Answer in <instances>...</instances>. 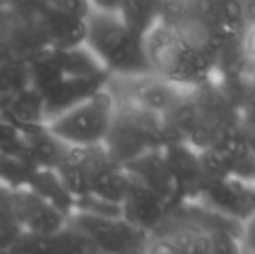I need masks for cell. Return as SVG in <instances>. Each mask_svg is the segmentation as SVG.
<instances>
[{
  "label": "cell",
  "instance_id": "1",
  "mask_svg": "<svg viewBox=\"0 0 255 254\" xmlns=\"http://www.w3.org/2000/svg\"><path fill=\"white\" fill-rule=\"evenodd\" d=\"M160 10L146 54L154 75L184 89L214 80L222 47L247 28L238 0H170Z\"/></svg>",
  "mask_w": 255,
  "mask_h": 254
},
{
  "label": "cell",
  "instance_id": "2",
  "mask_svg": "<svg viewBox=\"0 0 255 254\" xmlns=\"http://www.w3.org/2000/svg\"><path fill=\"white\" fill-rule=\"evenodd\" d=\"M172 138L196 152L210 150L242 134V110L215 80L188 89L170 113L163 117Z\"/></svg>",
  "mask_w": 255,
  "mask_h": 254
},
{
  "label": "cell",
  "instance_id": "3",
  "mask_svg": "<svg viewBox=\"0 0 255 254\" xmlns=\"http://www.w3.org/2000/svg\"><path fill=\"white\" fill-rule=\"evenodd\" d=\"M117 2H91L85 47L111 78L151 75L144 38L130 31L115 12Z\"/></svg>",
  "mask_w": 255,
  "mask_h": 254
},
{
  "label": "cell",
  "instance_id": "4",
  "mask_svg": "<svg viewBox=\"0 0 255 254\" xmlns=\"http://www.w3.org/2000/svg\"><path fill=\"white\" fill-rule=\"evenodd\" d=\"M172 143L177 141L172 138L163 117L117 101L113 124L103 146L111 159L124 167L137 157L163 150Z\"/></svg>",
  "mask_w": 255,
  "mask_h": 254
},
{
  "label": "cell",
  "instance_id": "5",
  "mask_svg": "<svg viewBox=\"0 0 255 254\" xmlns=\"http://www.w3.org/2000/svg\"><path fill=\"white\" fill-rule=\"evenodd\" d=\"M117 112L110 89L92 94L45 124V129L68 148H92L104 145Z\"/></svg>",
  "mask_w": 255,
  "mask_h": 254
},
{
  "label": "cell",
  "instance_id": "6",
  "mask_svg": "<svg viewBox=\"0 0 255 254\" xmlns=\"http://www.w3.org/2000/svg\"><path fill=\"white\" fill-rule=\"evenodd\" d=\"M68 223L82 232L101 254H148L151 248V235L122 216L73 213Z\"/></svg>",
  "mask_w": 255,
  "mask_h": 254
},
{
  "label": "cell",
  "instance_id": "7",
  "mask_svg": "<svg viewBox=\"0 0 255 254\" xmlns=\"http://www.w3.org/2000/svg\"><path fill=\"white\" fill-rule=\"evenodd\" d=\"M120 85L108 84L115 101L139 106L146 112L165 117L177 106L188 89L174 85L158 75H144L134 78H111Z\"/></svg>",
  "mask_w": 255,
  "mask_h": 254
},
{
  "label": "cell",
  "instance_id": "8",
  "mask_svg": "<svg viewBox=\"0 0 255 254\" xmlns=\"http://www.w3.org/2000/svg\"><path fill=\"white\" fill-rule=\"evenodd\" d=\"M7 200L26 237H52L68 227V218L30 188L7 190Z\"/></svg>",
  "mask_w": 255,
  "mask_h": 254
},
{
  "label": "cell",
  "instance_id": "9",
  "mask_svg": "<svg viewBox=\"0 0 255 254\" xmlns=\"http://www.w3.org/2000/svg\"><path fill=\"white\" fill-rule=\"evenodd\" d=\"M198 204L243 225L255 214V183L236 178L210 181L205 185Z\"/></svg>",
  "mask_w": 255,
  "mask_h": 254
},
{
  "label": "cell",
  "instance_id": "10",
  "mask_svg": "<svg viewBox=\"0 0 255 254\" xmlns=\"http://www.w3.org/2000/svg\"><path fill=\"white\" fill-rule=\"evenodd\" d=\"M163 157L177 187V207L188 202H198L207 185L200 153L188 143L177 141L163 148Z\"/></svg>",
  "mask_w": 255,
  "mask_h": 254
},
{
  "label": "cell",
  "instance_id": "11",
  "mask_svg": "<svg viewBox=\"0 0 255 254\" xmlns=\"http://www.w3.org/2000/svg\"><path fill=\"white\" fill-rule=\"evenodd\" d=\"M120 213L125 221L153 235L167 220L170 209L163 199L128 176V187L120 204Z\"/></svg>",
  "mask_w": 255,
  "mask_h": 254
},
{
  "label": "cell",
  "instance_id": "12",
  "mask_svg": "<svg viewBox=\"0 0 255 254\" xmlns=\"http://www.w3.org/2000/svg\"><path fill=\"white\" fill-rule=\"evenodd\" d=\"M124 169L132 180L139 181L153 193H156L160 199H163L170 211L177 207V187H175L170 167L163 157V150L137 157L132 162L125 164Z\"/></svg>",
  "mask_w": 255,
  "mask_h": 254
},
{
  "label": "cell",
  "instance_id": "13",
  "mask_svg": "<svg viewBox=\"0 0 255 254\" xmlns=\"http://www.w3.org/2000/svg\"><path fill=\"white\" fill-rule=\"evenodd\" d=\"M148 254H208V232L188 225L163 223L151 235Z\"/></svg>",
  "mask_w": 255,
  "mask_h": 254
},
{
  "label": "cell",
  "instance_id": "14",
  "mask_svg": "<svg viewBox=\"0 0 255 254\" xmlns=\"http://www.w3.org/2000/svg\"><path fill=\"white\" fill-rule=\"evenodd\" d=\"M10 254H98V251L82 232L68 223L63 232L52 237L38 239L24 235Z\"/></svg>",
  "mask_w": 255,
  "mask_h": 254
},
{
  "label": "cell",
  "instance_id": "15",
  "mask_svg": "<svg viewBox=\"0 0 255 254\" xmlns=\"http://www.w3.org/2000/svg\"><path fill=\"white\" fill-rule=\"evenodd\" d=\"M26 188L35 192L38 197L49 202L54 209H57L61 214L70 220V216L75 211V199L63 181L59 180L57 173L54 169H35L31 174L30 181H28Z\"/></svg>",
  "mask_w": 255,
  "mask_h": 254
},
{
  "label": "cell",
  "instance_id": "16",
  "mask_svg": "<svg viewBox=\"0 0 255 254\" xmlns=\"http://www.w3.org/2000/svg\"><path fill=\"white\" fill-rule=\"evenodd\" d=\"M115 12L128 30L134 31L141 38L148 37L161 21L160 2H153V0L117 2Z\"/></svg>",
  "mask_w": 255,
  "mask_h": 254
},
{
  "label": "cell",
  "instance_id": "17",
  "mask_svg": "<svg viewBox=\"0 0 255 254\" xmlns=\"http://www.w3.org/2000/svg\"><path fill=\"white\" fill-rule=\"evenodd\" d=\"M23 237V230L17 225V220L7 200L5 188L0 195V254H10Z\"/></svg>",
  "mask_w": 255,
  "mask_h": 254
},
{
  "label": "cell",
  "instance_id": "18",
  "mask_svg": "<svg viewBox=\"0 0 255 254\" xmlns=\"http://www.w3.org/2000/svg\"><path fill=\"white\" fill-rule=\"evenodd\" d=\"M208 254H242L240 239L228 232H208Z\"/></svg>",
  "mask_w": 255,
  "mask_h": 254
},
{
  "label": "cell",
  "instance_id": "19",
  "mask_svg": "<svg viewBox=\"0 0 255 254\" xmlns=\"http://www.w3.org/2000/svg\"><path fill=\"white\" fill-rule=\"evenodd\" d=\"M240 244L242 249L250 254H255V214L249 221L243 223L242 228V237H240Z\"/></svg>",
  "mask_w": 255,
  "mask_h": 254
},
{
  "label": "cell",
  "instance_id": "20",
  "mask_svg": "<svg viewBox=\"0 0 255 254\" xmlns=\"http://www.w3.org/2000/svg\"><path fill=\"white\" fill-rule=\"evenodd\" d=\"M242 45L249 63L255 66V24H247L242 37Z\"/></svg>",
  "mask_w": 255,
  "mask_h": 254
},
{
  "label": "cell",
  "instance_id": "21",
  "mask_svg": "<svg viewBox=\"0 0 255 254\" xmlns=\"http://www.w3.org/2000/svg\"><path fill=\"white\" fill-rule=\"evenodd\" d=\"M242 12L245 24H255V0H242Z\"/></svg>",
  "mask_w": 255,
  "mask_h": 254
},
{
  "label": "cell",
  "instance_id": "22",
  "mask_svg": "<svg viewBox=\"0 0 255 254\" xmlns=\"http://www.w3.org/2000/svg\"><path fill=\"white\" fill-rule=\"evenodd\" d=\"M3 190H5V187H3V185L0 183V195H2V193H3Z\"/></svg>",
  "mask_w": 255,
  "mask_h": 254
},
{
  "label": "cell",
  "instance_id": "23",
  "mask_svg": "<svg viewBox=\"0 0 255 254\" xmlns=\"http://www.w3.org/2000/svg\"><path fill=\"white\" fill-rule=\"evenodd\" d=\"M242 254H250V253H247V251H243V249H242Z\"/></svg>",
  "mask_w": 255,
  "mask_h": 254
},
{
  "label": "cell",
  "instance_id": "24",
  "mask_svg": "<svg viewBox=\"0 0 255 254\" xmlns=\"http://www.w3.org/2000/svg\"><path fill=\"white\" fill-rule=\"evenodd\" d=\"M254 181H255V176H254Z\"/></svg>",
  "mask_w": 255,
  "mask_h": 254
},
{
  "label": "cell",
  "instance_id": "25",
  "mask_svg": "<svg viewBox=\"0 0 255 254\" xmlns=\"http://www.w3.org/2000/svg\"><path fill=\"white\" fill-rule=\"evenodd\" d=\"M98 254H101V253H98Z\"/></svg>",
  "mask_w": 255,
  "mask_h": 254
}]
</instances>
